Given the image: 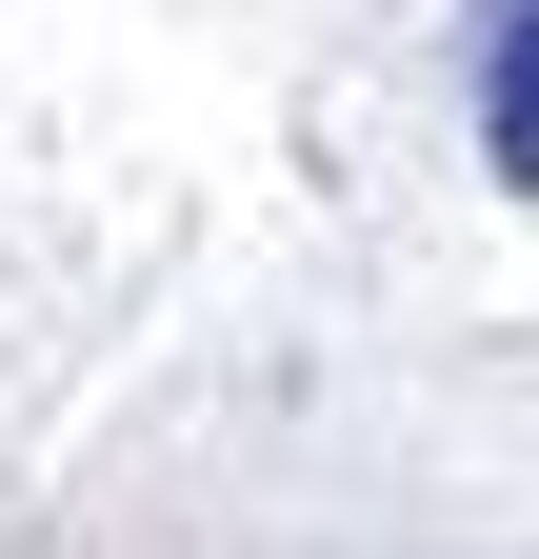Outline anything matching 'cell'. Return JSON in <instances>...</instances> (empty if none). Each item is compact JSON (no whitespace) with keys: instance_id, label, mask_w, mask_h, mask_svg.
Wrapping results in <instances>:
<instances>
[{"instance_id":"1","label":"cell","mask_w":539,"mask_h":559,"mask_svg":"<svg viewBox=\"0 0 539 559\" xmlns=\"http://www.w3.org/2000/svg\"><path fill=\"white\" fill-rule=\"evenodd\" d=\"M480 140H500V180H539V0H500V60H480Z\"/></svg>"}]
</instances>
